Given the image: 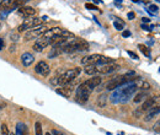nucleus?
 Segmentation results:
<instances>
[{"label":"nucleus","instance_id":"10","mask_svg":"<svg viewBox=\"0 0 160 135\" xmlns=\"http://www.w3.org/2000/svg\"><path fill=\"white\" fill-rule=\"evenodd\" d=\"M52 44V38H46V37H39L33 44V49L36 52H42L44 48Z\"/></svg>","mask_w":160,"mask_h":135},{"label":"nucleus","instance_id":"25","mask_svg":"<svg viewBox=\"0 0 160 135\" xmlns=\"http://www.w3.org/2000/svg\"><path fill=\"white\" fill-rule=\"evenodd\" d=\"M138 48L140 49V52L143 53L144 55H147V57H150V49L148 48L147 45H144V44H139V45H138Z\"/></svg>","mask_w":160,"mask_h":135},{"label":"nucleus","instance_id":"46","mask_svg":"<svg viewBox=\"0 0 160 135\" xmlns=\"http://www.w3.org/2000/svg\"><path fill=\"white\" fill-rule=\"evenodd\" d=\"M156 1H159V3H160V0H156Z\"/></svg>","mask_w":160,"mask_h":135},{"label":"nucleus","instance_id":"21","mask_svg":"<svg viewBox=\"0 0 160 135\" xmlns=\"http://www.w3.org/2000/svg\"><path fill=\"white\" fill-rule=\"evenodd\" d=\"M107 95L106 93H102V95H100L99 96V98H97V106L100 108H104V107H106V103H107Z\"/></svg>","mask_w":160,"mask_h":135},{"label":"nucleus","instance_id":"34","mask_svg":"<svg viewBox=\"0 0 160 135\" xmlns=\"http://www.w3.org/2000/svg\"><path fill=\"white\" fill-rule=\"evenodd\" d=\"M51 134L52 135H64L62 132H59V130H57V129H53V130L51 132Z\"/></svg>","mask_w":160,"mask_h":135},{"label":"nucleus","instance_id":"36","mask_svg":"<svg viewBox=\"0 0 160 135\" xmlns=\"http://www.w3.org/2000/svg\"><path fill=\"white\" fill-rule=\"evenodd\" d=\"M122 36H123L124 38L129 37V36H131V32H129V31H123V32H122Z\"/></svg>","mask_w":160,"mask_h":135},{"label":"nucleus","instance_id":"5","mask_svg":"<svg viewBox=\"0 0 160 135\" xmlns=\"http://www.w3.org/2000/svg\"><path fill=\"white\" fill-rule=\"evenodd\" d=\"M92 90L85 83H82L78 86V89H76V92H75V101L79 102V103H85L87 102L89 97H90Z\"/></svg>","mask_w":160,"mask_h":135},{"label":"nucleus","instance_id":"19","mask_svg":"<svg viewBox=\"0 0 160 135\" xmlns=\"http://www.w3.org/2000/svg\"><path fill=\"white\" fill-rule=\"evenodd\" d=\"M15 135H28V129H27L26 124H23V123H17Z\"/></svg>","mask_w":160,"mask_h":135},{"label":"nucleus","instance_id":"12","mask_svg":"<svg viewBox=\"0 0 160 135\" xmlns=\"http://www.w3.org/2000/svg\"><path fill=\"white\" fill-rule=\"evenodd\" d=\"M17 15L25 17V19H28V17H33L36 15V10L31 6H25V5H23V6L17 9Z\"/></svg>","mask_w":160,"mask_h":135},{"label":"nucleus","instance_id":"15","mask_svg":"<svg viewBox=\"0 0 160 135\" xmlns=\"http://www.w3.org/2000/svg\"><path fill=\"white\" fill-rule=\"evenodd\" d=\"M159 113H160V104H155V103H154L153 107H152L149 111H147V114H145V117H144V119H145L147 122H149V120H152L155 115H158Z\"/></svg>","mask_w":160,"mask_h":135},{"label":"nucleus","instance_id":"31","mask_svg":"<svg viewBox=\"0 0 160 135\" xmlns=\"http://www.w3.org/2000/svg\"><path fill=\"white\" fill-rule=\"evenodd\" d=\"M142 28H143L144 31H148V32H150V31H153L154 26H147L145 23H142Z\"/></svg>","mask_w":160,"mask_h":135},{"label":"nucleus","instance_id":"32","mask_svg":"<svg viewBox=\"0 0 160 135\" xmlns=\"http://www.w3.org/2000/svg\"><path fill=\"white\" fill-rule=\"evenodd\" d=\"M127 54H128L129 57H131V58H132V59H135V60H137V59H138V55H137V54H135V53H134V52H131V50H128V52H127Z\"/></svg>","mask_w":160,"mask_h":135},{"label":"nucleus","instance_id":"29","mask_svg":"<svg viewBox=\"0 0 160 135\" xmlns=\"http://www.w3.org/2000/svg\"><path fill=\"white\" fill-rule=\"evenodd\" d=\"M9 134L10 132H9L6 124H1V135H9Z\"/></svg>","mask_w":160,"mask_h":135},{"label":"nucleus","instance_id":"22","mask_svg":"<svg viewBox=\"0 0 160 135\" xmlns=\"http://www.w3.org/2000/svg\"><path fill=\"white\" fill-rule=\"evenodd\" d=\"M147 98H148V93H147L145 91H142V92H139V93H137V95H135V97L133 98V101H134L135 103H139V102H142V101H145Z\"/></svg>","mask_w":160,"mask_h":135},{"label":"nucleus","instance_id":"14","mask_svg":"<svg viewBox=\"0 0 160 135\" xmlns=\"http://www.w3.org/2000/svg\"><path fill=\"white\" fill-rule=\"evenodd\" d=\"M154 106V97H152V98H147L145 101H144V103L140 106V107L138 108V111L135 112L134 114L137 115V117H139L140 114H143V113H145L147 111H149L152 107Z\"/></svg>","mask_w":160,"mask_h":135},{"label":"nucleus","instance_id":"3","mask_svg":"<svg viewBox=\"0 0 160 135\" xmlns=\"http://www.w3.org/2000/svg\"><path fill=\"white\" fill-rule=\"evenodd\" d=\"M62 53H74V52H86L89 50V43L82 38H74L63 47H59Z\"/></svg>","mask_w":160,"mask_h":135},{"label":"nucleus","instance_id":"1","mask_svg":"<svg viewBox=\"0 0 160 135\" xmlns=\"http://www.w3.org/2000/svg\"><path fill=\"white\" fill-rule=\"evenodd\" d=\"M137 90H138L137 80L127 83L126 85L117 87L116 90H113L112 95L110 96V101L112 103H126L134 96Z\"/></svg>","mask_w":160,"mask_h":135},{"label":"nucleus","instance_id":"30","mask_svg":"<svg viewBox=\"0 0 160 135\" xmlns=\"http://www.w3.org/2000/svg\"><path fill=\"white\" fill-rule=\"evenodd\" d=\"M85 8L89 9V10H97V6H96V5L90 4V3H86V4H85Z\"/></svg>","mask_w":160,"mask_h":135},{"label":"nucleus","instance_id":"38","mask_svg":"<svg viewBox=\"0 0 160 135\" xmlns=\"http://www.w3.org/2000/svg\"><path fill=\"white\" fill-rule=\"evenodd\" d=\"M142 21H143V23H149V22H150V20L148 19V17H143V19H142Z\"/></svg>","mask_w":160,"mask_h":135},{"label":"nucleus","instance_id":"24","mask_svg":"<svg viewBox=\"0 0 160 135\" xmlns=\"http://www.w3.org/2000/svg\"><path fill=\"white\" fill-rule=\"evenodd\" d=\"M137 86H138V89L143 90V91L150 89V84L149 83H147V81H144V80H139V79L137 80Z\"/></svg>","mask_w":160,"mask_h":135},{"label":"nucleus","instance_id":"45","mask_svg":"<svg viewBox=\"0 0 160 135\" xmlns=\"http://www.w3.org/2000/svg\"><path fill=\"white\" fill-rule=\"evenodd\" d=\"M0 28H1V22H0Z\"/></svg>","mask_w":160,"mask_h":135},{"label":"nucleus","instance_id":"18","mask_svg":"<svg viewBox=\"0 0 160 135\" xmlns=\"http://www.w3.org/2000/svg\"><path fill=\"white\" fill-rule=\"evenodd\" d=\"M84 83L90 87V89L94 91L95 89H96V87L101 84V78H100V76H94V78H90L89 80H86V81H84Z\"/></svg>","mask_w":160,"mask_h":135},{"label":"nucleus","instance_id":"11","mask_svg":"<svg viewBox=\"0 0 160 135\" xmlns=\"http://www.w3.org/2000/svg\"><path fill=\"white\" fill-rule=\"evenodd\" d=\"M35 71H36L37 74H39L41 76H48L49 73H51V68L46 62L41 60V62L37 63V65L35 66Z\"/></svg>","mask_w":160,"mask_h":135},{"label":"nucleus","instance_id":"6","mask_svg":"<svg viewBox=\"0 0 160 135\" xmlns=\"http://www.w3.org/2000/svg\"><path fill=\"white\" fill-rule=\"evenodd\" d=\"M42 22H43L42 17H41V19H38V17H28V19H26L19 27H17V31L19 32L30 31V30H32V28L39 26Z\"/></svg>","mask_w":160,"mask_h":135},{"label":"nucleus","instance_id":"41","mask_svg":"<svg viewBox=\"0 0 160 135\" xmlns=\"http://www.w3.org/2000/svg\"><path fill=\"white\" fill-rule=\"evenodd\" d=\"M116 3H122V0H115Z\"/></svg>","mask_w":160,"mask_h":135},{"label":"nucleus","instance_id":"42","mask_svg":"<svg viewBox=\"0 0 160 135\" xmlns=\"http://www.w3.org/2000/svg\"><path fill=\"white\" fill-rule=\"evenodd\" d=\"M94 1H95V3H96V4H97V3H100V0H94Z\"/></svg>","mask_w":160,"mask_h":135},{"label":"nucleus","instance_id":"13","mask_svg":"<svg viewBox=\"0 0 160 135\" xmlns=\"http://www.w3.org/2000/svg\"><path fill=\"white\" fill-rule=\"evenodd\" d=\"M102 58L101 54H92V55H87L85 58L81 59V64L82 65H96V64L100 62V59Z\"/></svg>","mask_w":160,"mask_h":135},{"label":"nucleus","instance_id":"23","mask_svg":"<svg viewBox=\"0 0 160 135\" xmlns=\"http://www.w3.org/2000/svg\"><path fill=\"white\" fill-rule=\"evenodd\" d=\"M84 71H85V74L91 75V76H96V75H97L96 65H86L85 69H84Z\"/></svg>","mask_w":160,"mask_h":135},{"label":"nucleus","instance_id":"20","mask_svg":"<svg viewBox=\"0 0 160 135\" xmlns=\"http://www.w3.org/2000/svg\"><path fill=\"white\" fill-rule=\"evenodd\" d=\"M56 92L59 93V95L64 96V97H69V96H70V92H72V87H69V86H63V87H61V89H57Z\"/></svg>","mask_w":160,"mask_h":135},{"label":"nucleus","instance_id":"27","mask_svg":"<svg viewBox=\"0 0 160 135\" xmlns=\"http://www.w3.org/2000/svg\"><path fill=\"white\" fill-rule=\"evenodd\" d=\"M35 130H36V135H43V133H42V125H41L39 122H37L36 124H35Z\"/></svg>","mask_w":160,"mask_h":135},{"label":"nucleus","instance_id":"47","mask_svg":"<svg viewBox=\"0 0 160 135\" xmlns=\"http://www.w3.org/2000/svg\"><path fill=\"white\" fill-rule=\"evenodd\" d=\"M159 73H160V69H159Z\"/></svg>","mask_w":160,"mask_h":135},{"label":"nucleus","instance_id":"17","mask_svg":"<svg viewBox=\"0 0 160 135\" xmlns=\"http://www.w3.org/2000/svg\"><path fill=\"white\" fill-rule=\"evenodd\" d=\"M35 62V57L31 54V53H23V54L21 55V63H22V65L23 66H30V65H32Z\"/></svg>","mask_w":160,"mask_h":135},{"label":"nucleus","instance_id":"26","mask_svg":"<svg viewBox=\"0 0 160 135\" xmlns=\"http://www.w3.org/2000/svg\"><path fill=\"white\" fill-rule=\"evenodd\" d=\"M113 26H115V28H116L117 31H122L123 30V21L116 19L115 22H113Z\"/></svg>","mask_w":160,"mask_h":135},{"label":"nucleus","instance_id":"35","mask_svg":"<svg viewBox=\"0 0 160 135\" xmlns=\"http://www.w3.org/2000/svg\"><path fill=\"white\" fill-rule=\"evenodd\" d=\"M127 17H128L129 20H133L134 17H135V14H134V13H132V11H131V13H128V14H127Z\"/></svg>","mask_w":160,"mask_h":135},{"label":"nucleus","instance_id":"37","mask_svg":"<svg viewBox=\"0 0 160 135\" xmlns=\"http://www.w3.org/2000/svg\"><path fill=\"white\" fill-rule=\"evenodd\" d=\"M4 45H5V43H4V41H3V38H0V50H1V49L4 48Z\"/></svg>","mask_w":160,"mask_h":135},{"label":"nucleus","instance_id":"39","mask_svg":"<svg viewBox=\"0 0 160 135\" xmlns=\"http://www.w3.org/2000/svg\"><path fill=\"white\" fill-rule=\"evenodd\" d=\"M5 106H6V104H5L3 101H0V109H3V108H5Z\"/></svg>","mask_w":160,"mask_h":135},{"label":"nucleus","instance_id":"44","mask_svg":"<svg viewBox=\"0 0 160 135\" xmlns=\"http://www.w3.org/2000/svg\"><path fill=\"white\" fill-rule=\"evenodd\" d=\"M46 135H52V134H51V133H47V134H46Z\"/></svg>","mask_w":160,"mask_h":135},{"label":"nucleus","instance_id":"4","mask_svg":"<svg viewBox=\"0 0 160 135\" xmlns=\"http://www.w3.org/2000/svg\"><path fill=\"white\" fill-rule=\"evenodd\" d=\"M138 80V78L134 75V73H128L126 75H121V76H116L112 80H110L107 84H106V90L109 91H113L117 87H121L123 85H126L127 83H131V81Z\"/></svg>","mask_w":160,"mask_h":135},{"label":"nucleus","instance_id":"28","mask_svg":"<svg viewBox=\"0 0 160 135\" xmlns=\"http://www.w3.org/2000/svg\"><path fill=\"white\" fill-rule=\"evenodd\" d=\"M149 13L150 14H156L158 13V10H159V8L156 6V5H149Z\"/></svg>","mask_w":160,"mask_h":135},{"label":"nucleus","instance_id":"33","mask_svg":"<svg viewBox=\"0 0 160 135\" xmlns=\"http://www.w3.org/2000/svg\"><path fill=\"white\" fill-rule=\"evenodd\" d=\"M153 129L155 132H158V133H160V120H158L155 124H154V127H153Z\"/></svg>","mask_w":160,"mask_h":135},{"label":"nucleus","instance_id":"43","mask_svg":"<svg viewBox=\"0 0 160 135\" xmlns=\"http://www.w3.org/2000/svg\"><path fill=\"white\" fill-rule=\"evenodd\" d=\"M9 135H15V134H14V133H10V134H9Z\"/></svg>","mask_w":160,"mask_h":135},{"label":"nucleus","instance_id":"7","mask_svg":"<svg viewBox=\"0 0 160 135\" xmlns=\"http://www.w3.org/2000/svg\"><path fill=\"white\" fill-rule=\"evenodd\" d=\"M27 0H1L0 1V9L11 11L14 9H19L25 5Z\"/></svg>","mask_w":160,"mask_h":135},{"label":"nucleus","instance_id":"2","mask_svg":"<svg viewBox=\"0 0 160 135\" xmlns=\"http://www.w3.org/2000/svg\"><path fill=\"white\" fill-rule=\"evenodd\" d=\"M80 71H81L80 68L69 69L67 71H64L62 75L56 76L54 79H52L51 84L52 85H59V86H70L76 80V78L79 76Z\"/></svg>","mask_w":160,"mask_h":135},{"label":"nucleus","instance_id":"8","mask_svg":"<svg viewBox=\"0 0 160 135\" xmlns=\"http://www.w3.org/2000/svg\"><path fill=\"white\" fill-rule=\"evenodd\" d=\"M48 30V27H47L46 25H39L37 27L32 28V30H30L26 32L25 34V39L26 41H31V39H35V38H39L42 37V34Z\"/></svg>","mask_w":160,"mask_h":135},{"label":"nucleus","instance_id":"9","mask_svg":"<svg viewBox=\"0 0 160 135\" xmlns=\"http://www.w3.org/2000/svg\"><path fill=\"white\" fill-rule=\"evenodd\" d=\"M120 68V65H117L115 63H110V64H105V65H96V69H97V74H111L116 71V70Z\"/></svg>","mask_w":160,"mask_h":135},{"label":"nucleus","instance_id":"16","mask_svg":"<svg viewBox=\"0 0 160 135\" xmlns=\"http://www.w3.org/2000/svg\"><path fill=\"white\" fill-rule=\"evenodd\" d=\"M63 32V28L61 27H53V28H48L43 34L42 37H46V38H54L57 36H59Z\"/></svg>","mask_w":160,"mask_h":135},{"label":"nucleus","instance_id":"40","mask_svg":"<svg viewBox=\"0 0 160 135\" xmlns=\"http://www.w3.org/2000/svg\"><path fill=\"white\" fill-rule=\"evenodd\" d=\"M132 1H133V3H139L140 0H132Z\"/></svg>","mask_w":160,"mask_h":135}]
</instances>
